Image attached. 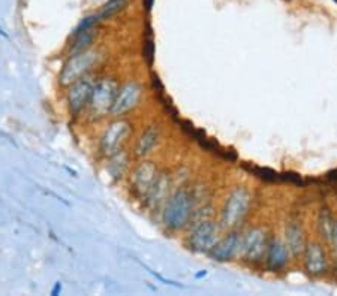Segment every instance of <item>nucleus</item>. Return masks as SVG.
Instances as JSON below:
<instances>
[{
	"instance_id": "obj_15",
	"label": "nucleus",
	"mask_w": 337,
	"mask_h": 296,
	"mask_svg": "<svg viewBox=\"0 0 337 296\" xmlns=\"http://www.w3.org/2000/svg\"><path fill=\"white\" fill-rule=\"evenodd\" d=\"M285 244L288 247L291 256H300L306 247V236H304V229L298 220H291L286 223L285 227Z\"/></svg>"
},
{
	"instance_id": "obj_2",
	"label": "nucleus",
	"mask_w": 337,
	"mask_h": 296,
	"mask_svg": "<svg viewBox=\"0 0 337 296\" xmlns=\"http://www.w3.org/2000/svg\"><path fill=\"white\" fill-rule=\"evenodd\" d=\"M252 202V196L248 189L237 187L227 196L220 211L219 225L225 230H232L238 226L248 214Z\"/></svg>"
},
{
	"instance_id": "obj_12",
	"label": "nucleus",
	"mask_w": 337,
	"mask_h": 296,
	"mask_svg": "<svg viewBox=\"0 0 337 296\" xmlns=\"http://www.w3.org/2000/svg\"><path fill=\"white\" fill-rule=\"evenodd\" d=\"M289 258H291V253H289L284 240L273 238V240L268 241L264 261H266L267 268L270 271L277 272V271L284 269L285 266L288 265V262H289Z\"/></svg>"
},
{
	"instance_id": "obj_13",
	"label": "nucleus",
	"mask_w": 337,
	"mask_h": 296,
	"mask_svg": "<svg viewBox=\"0 0 337 296\" xmlns=\"http://www.w3.org/2000/svg\"><path fill=\"white\" fill-rule=\"evenodd\" d=\"M156 176H158V169H156L153 162H142V163H140L138 168L134 172V176H132L134 192L144 199L145 194L150 190V187L153 186Z\"/></svg>"
},
{
	"instance_id": "obj_16",
	"label": "nucleus",
	"mask_w": 337,
	"mask_h": 296,
	"mask_svg": "<svg viewBox=\"0 0 337 296\" xmlns=\"http://www.w3.org/2000/svg\"><path fill=\"white\" fill-rule=\"evenodd\" d=\"M158 141H159V127H158V126H150V127H147L141 133L138 142H137V147H135L137 156H147V154L155 148V145L158 144Z\"/></svg>"
},
{
	"instance_id": "obj_3",
	"label": "nucleus",
	"mask_w": 337,
	"mask_h": 296,
	"mask_svg": "<svg viewBox=\"0 0 337 296\" xmlns=\"http://www.w3.org/2000/svg\"><path fill=\"white\" fill-rule=\"evenodd\" d=\"M220 236H222V227L219 223H216L210 217L199 219L194 223V226L189 232L188 244L191 247V250H194L196 253L209 254Z\"/></svg>"
},
{
	"instance_id": "obj_1",
	"label": "nucleus",
	"mask_w": 337,
	"mask_h": 296,
	"mask_svg": "<svg viewBox=\"0 0 337 296\" xmlns=\"http://www.w3.org/2000/svg\"><path fill=\"white\" fill-rule=\"evenodd\" d=\"M194 194L184 189H177L165 202L163 223L171 230L184 229L194 219Z\"/></svg>"
},
{
	"instance_id": "obj_18",
	"label": "nucleus",
	"mask_w": 337,
	"mask_h": 296,
	"mask_svg": "<svg viewBox=\"0 0 337 296\" xmlns=\"http://www.w3.org/2000/svg\"><path fill=\"white\" fill-rule=\"evenodd\" d=\"M95 35H96V32H95L91 27L87 29V30H84V32H80L78 35H75V42H73V45H72V51H87V48L91 45V42H93V39H95Z\"/></svg>"
},
{
	"instance_id": "obj_17",
	"label": "nucleus",
	"mask_w": 337,
	"mask_h": 296,
	"mask_svg": "<svg viewBox=\"0 0 337 296\" xmlns=\"http://www.w3.org/2000/svg\"><path fill=\"white\" fill-rule=\"evenodd\" d=\"M334 223H336V220L333 219L330 211L328 209H321L320 215H318V232H320V235L324 240L330 241Z\"/></svg>"
},
{
	"instance_id": "obj_19",
	"label": "nucleus",
	"mask_w": 337,
	"mask_h": 296,
	"mask_svg": "<svg viewBox=\"0 0 337 296\" xmlns=\"http://www.w3.org/2000/svg\"><path fill=\"white\" fill-rule=\"evenodd\" d=\"M111 162L108 165V169L111 171V174L114 176H122L127 166V157H126V153L123 150H119L116 151L114 154H111Z\"/></svg>"
},
{
	"instance_id": "obj_10",
	"label": "nucleus",
	"mask_w": 337,
	"mask_h": 296,
	"mask_svg": "<svg viewBox=\"0 0 337 296\" xmlns=\"http://www.w3.org/2000/svg\"><path fill=\"white\" fill-rule=\"evenodd\" d=\"M141 94L142 88L137 81H130V83L124 84L123 87L119 88V91H117L116 101L111 108V114L117 115V117L124 115L126 112H129L130 109H134L138 105L140 99H141Z\"/></svg>"
},
{
	"instance_id": "obj_23",
	"label": "nucleus",
	"mask_w": 337,
	"mask_h": 296,
	"mask_svg": "<svg viewBox=\"0 0 337 296\" xmlns=\"http://www.w3.org/2000/svg\"><path fill=\"white\" fill-rule=\"evenodd\" d=\"M0 36H3V37H8V33L3 30V27H2V26H0Z\"/></svg>"
},
{
	"instance_id": "obj_11",
	"label": "nucleus",
	"mask_w": 337,
	"mask_h": 296,
	"mask_svg": "<svg viewBox=\"0 0 337 296\" xmlns=\"http://www.w3.org/2000/svg\"><path fill=\"white\" fill-rule=\"evenodd\" d=\"M71 86V90L68 93V104H69V109H71L72 114L77 115L84 109V106L89 105L90 96H91L95 84L90 81V78H83V80L80 78Z\"/></svg>"
},
{
	"instance_id": "obj_6",
	"label": "nucleus",
	"mask_w": 337,
	"mask_h": 296,
	"mask_svg": "<svg viewBox=\"0 0 337 296\" xmlns=\"http://www.w3.org/2000/svg\"><path fill=\"white\" fill-rule=\"evenodd\" d=\"M98 60V54L95 51H83L75 52L73 57H71L63 69L60 72L59 81L62 86H71L75 81H78L87 70L91 69V66L96 63Z\"/></svg>"
},
{
	"instance_id": "obj_24",
	"label": "nucleus",
	"mask_w": 337,
	"mask_h": 296,
	"mask_svg": "<svg viewBox=\"0 0 337 296\" xmlns=\"http://www.w3.org/2000/svg\"><path fill=\"white\" fill-rule=\"evenodd\" d=\"M114 2H119V3H122V5H124V2H126V0H114Z\"/></svg>"
},
{
	"instance_id": "obj_22",
	"label": "nucleus",
	"mask_w": 337,
	"mask_h": 296,
	"mask_svg": "<svg viewBox=\"0 0 337 296\" xmlns=\"http://www.w3.org/2000/svg\"><path fill=\"white\" fill-rule=\"evenodd\" d=\"M60 292H62V284H60V281H57V283L54 284L53 290H51V295L57 296Z\"/></svg>"
},
{
	"instance_id": "obj_9",
	"label": "nucleus",
	"mask_w": 337,
	"mask_h": 296,
	"mask_svg": "<svg viewBox=\"0 0 337 296\" xmlns=\"http://www.w3.org/2000/svg\"><path fill=\"white\" fill-rule=\"evenodd\" d=\"M303 261H304V269L310 277H320L327 272L328 269V261L325 250L322 248L320 243H306L303 250Z\"/></svg>"
},
{
	"instance_id": "obj_4",
	"label": "nucleus",
	"mask_w": 337,
	"mask_h": 296,
	"mask_svg": "<svg viewBox=\"0 0 337 296\" xmlns=\"http://www.w3.org/2000/svg\"><path fill=\"white\" fill-rule=\"evenodd\" d=\"M117 83L111 78H104L93 86V91L90 96L89 106L91 114L95 117H104L105 114L111 112L117 96Z\"/></svg>"
},
{
	"instance_id": "obj_7",
	"label": "nucleus",
	"mask_w": 337,
	"mask_h": 296,
	"mask_svg": "<svg viewBox=\"0 0 337 296\" xmlns=\"http://www.w3.org/2000/svg\"><path fill=\"white\" fill-rule=\"evenodd\" d=\"M240 250H241V235L232 229L227 235L219 238V241L210 250L209 256L214 262H230L237 256H240Z\"/></svg>"
},
{
	"instance_id": "obj_21",
	"label": "nucleus",
	"mask_w": 337,
	"mask_h": 296,
	"mask_svg": "<svg viewBox=\"0 0 337 296\" xmlns=\"http://www.w3.org/2000/svg\"><path fill=\"white\" fill-rule=\"evenodd\" d=\"M330 241L333 243V245H334V248H336L337 251V222L334 223V227H333V232H331V238H330Z\"/></svg>"
},
{
	"instance_id": "obj_5",
	"label": "nucleus",
	"mask_w": 337,
	"mask_h": 296,
	"mask_svg": "<svg viewBox=\"0 0 337 296\" xmlns=\"http://www.w3.org/2000/svg\"><path fill=\"white\" fill-rule=\"evenodd\" d=\"M267 245H268V240H267L266 229L259 226L250 227L241 235L240 256L245 261L258 263L264 261Z\"/></svg>"
},
{
	"instance_id": "obj_20",
	"label": "nucleus",
	"mask_w": 337,
	"mask_h": 296,
	"mask_svg": "<svg viewBox=\"0 0 337 296\" xmlns=\"http://www.w3.org/2000/svg\"><path fill=\"white\" fill-rule=\"evenodd\" d=\"M96 21H98V17H93V15H91V17L84 18V19H81V23H80V24L75 27V30H73V36L78 35L80 32H84V30L90 29Z\"/></svg>"
},
{
	"instance_id": "obj_14",
	"label": "nucleus",
	"mask_w": 337,
	"mask_h": 296,
	"mask_svg": "<svg viewBox=\"0 0 337 296\" xmlns=\"http://www.w3.org/2000/svg\"><path fill=\"white\" fill-rule=\"evenodd\" d=\"M170 187H171L170 175L163 174V172L158 174L153 186L150 187V190L144 198L145 204L153 209L159 208L160 205H165L166 199L170 198Z\"/></svg>"
},
{
	"instance_id": "obj_8",
	"label": "nucleus",
	"mask_w": 337,
	"mask_h": 296,
	"mask_svg": "<svg viewBox=\"0 0 337 296\" xmlns=\"http://www.w3.org/2000/svg\"><path fill=\"white\" fill-rule=\"evenodd\" d=\"M130 133V124L124 120H117L113 122L108 129L105 130L102 140H101V151L105 156H111L116 151L120 150L122 144H123L126 138Z\"/></svg>"
}]
</instances>
